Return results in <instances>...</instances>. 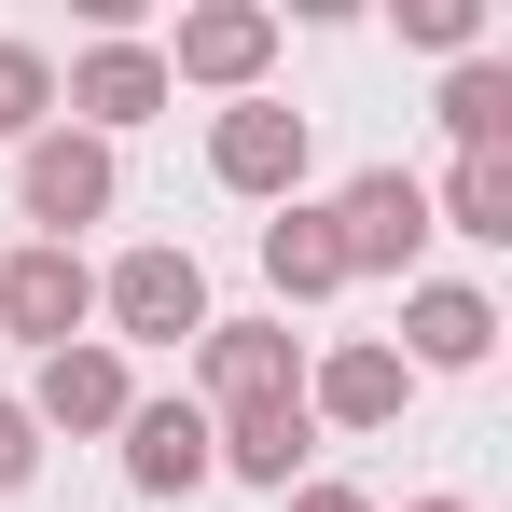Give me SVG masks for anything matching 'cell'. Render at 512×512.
<instances>
[{
  "instance_id": "6da1fadb",
  "label": "cell",
  "mask_w": 512,
  "mask_h": 512,
  "mask_svg": "<svg viewBox=\"0 0 512 512\" xmlns=\"http://www.w3.org/2000/svg\"><path fill=\"white\" fill-rule=\"evenodd\" d=\"M0 305H14V333H70V319H84V263L28 250L14 277H0Z\"/></svg>"
},
{
  "instance_id": "7a4b0ae2",
  "label": "cell",
  "mask_w": 512,
  "mask_h": 512,
  "mask_svg": "<svg viewBox=\"0 0 512 512\" xmlns=\"http://www.w3.org/2000/svg\"><path fill=\"white\" fill-rule=\"evenodd\" d=\"M346 222H360V236H346V263H402L416 250V180H360V194H346Z\"/></svg>"
},
{
  "instance_id": "3957f363",
  "label": "cell",
  "mask_w": 512,
  "mask_h": 512,
  "mask_svg": "<svg viewBox=\"0 0 512 512\" xmlns=\"http://www.w3.org/2000/svg\"><path fill=\"white\" fill-rule=\"evenodd\" d=\"M125 319H139V333H194V319H208V291H194V263L139 250V263H125Z\"/></svg>"
},
{
  "instance_id": "277c9868",
  "label": "cell",
  "mask_w": 512,
  "mask_h": 512,
  "mask_svg": "<svg viewBox=\"0 0 512 512\" xmlns=\"http://www.w3.org/2000/svg\"><path fill=\"white\" fill-rule=\"evenodd\" d=\"M291 167H305V125H291V111H236V125H222V180L263 194V180H291Z\"/></svg>"
},
{
  "instance_id": "5b68a950",
  "label": "cell",
  "mask_w": 512,
  "mask_h": 512,
  "mask_svg": "<svg viewBox=\"0 0 512 512\" xmlns=\"http://www.w3.org/2000/svg\"><path fill=\"white\" fill-rule=\"evenodd\" d=\"M97 194H111L97 153H70V139H56V153H28V208H42V222H84Z\"/></svg>"
},
{
  "instance_id": "8992f818",
  "label": "cell",
  "mask_w": 512,
  "mask_h": 512,
  "mask_svg": "<svg viewBox=\"0 0 512 512\" xmlns=\"http://www.w3.org/2000/svg\"><path fill=\"white\" fill-rule=\"evenodd\" d=\"M208 471V429L194 416H139V485H194Z\"/></svg>"
},
{
  "instance_id": "52a82bcc",
  "label": "cell",
  "mask_w": 512,
  "mask_h": 512,
  "mask_svg": "<svg viewBox=\"0 0 512 512\" xmlns=\"http://www.w3.org/2000/svg\"><path fill=\"white\" fill-rule=\"evenodd\" d=\"M416 346H429V360H485V305H471V291H429V305H416Z\"/></svg>"
},
{
  "instance_id": "ba28073f",
  "label": "cell",
  "mask_w": 512,
  "mask_h": 512,
  "mask_svg": "<svg viewBox=\"0 0 512 512\" xmlns=\"http://www.w3.org/2000/svg\"><path fill=\"white\" fill-rule=\"evenodd\" d=\"M153 97H167V84H153V56H97V70H84V111H111V125L153 111Z\"/></svg>"
},
{
  "instance_id": "9c48e42d",
  "label": "cell",
  "mask_w": 512,
  "mask_h": 512,
  "mask_svg": "<svg viewBox=\"0 0 512 512\" xmlns=\"http://www.w3.org/2000/svg\"><path fill=\"white\" fill-rule=\"evenodd\" d=\"M346 263V236H319V222H277V291H319Z\"/></svg>"
},
{
  "instance_id": "30bf717a",
  "label": "cell",
  "mask_w": 512,
  "mask_h": 512,
  "mask_svg": "<svg viewBox=\"0 0 512 512\" xmlns=\"http://www.w3.org/2000/svg\"><path fill=\"white\" fill-rule=\"evenodd\" d=\"M180 56H194V70H250V56H263V14H208Z\"/></svg>"
},
{
  "instance_id": "8fae6325",
  "label": "cell",
  "mask_w": 512,
  "mask_h": 512,
  "mask_svg": "<svg viewBox=\"0 0 512 512\" xmlns=\"http://www.w3.org/2000/svg\"><path fill=\"white\" fill-rule=\"evenodd\" d=\"M42 402H56V416H111L125 388H111V360H56V374H42Z\"/></svg>"
},
{
  "instance_id": "7c38bea8",
  "label": "cell",
  "mask_w": 512,
  "mask_h": 512,
  "mask_svg": "<svg viewBox=\"0 0 512 512\" xmlns=\"http://www.w3.org/2000/svg\"><path fill=\"white\" fill-rule=\"evenodd\" d=\"M457 222H471V236H512V180H499V153H471V180H457Z\"/></svg>"
},
{
  "instance_id": "4fadbf2b",
  "label": "cell",
  "mask_w": 512,
  "mask_h": 512,
  "mask_svg": "<svg viewBox=\"0 0 512 512\" xmlns=\"http://www.w3.org/2000/svg\"><path fill=\"white\" fill-rule=\"evenodd\" d=\"M333 402H346V416H388V402H402V374H388V360H346Z\"/></svg>"
},
{
  "instance_id": "5bb4252c",
  "label": "cell",
  "mask_w": 512,
  "mask_h": 512,
  "mask_svg": "<svg viewBox=\"0 0 512 512\" xmlns=\"http://www.w3.org/2000/svg\"><path fill=\"white\" fill-rule=\"evenodd\" d=\"M222 388H250V402H263V388H277V346H263V333H222Z\"/></svg>"
},
{
  "instance_id": "9a60e30c",
  "label": "cell",
  "mask_w": 512,
  "mask_h": 512,
  "mask_svg": "<svg viewBox=\"0 0 512 512\" xmlns=\"http://www.w3.org/2000/svg\"><path fill=\"white\" fill-rule=\"evenodd\" d=\"M291 443H305V429H291V416H277V402H263V416H250V443H236V457H250V471H291Z\"/></svg>"
},
{
  "instance_id": "2e32d148",
  "label": "cell",
  "mask_w": 512,
  "mask_h": 512,
  "mask_svg": "<svg viewBox=\"0 0 512 512\" xmlns=\"http://www.w3.org/2000/svg\"><path fill=\"white\" fill-rule=\"evenodd\" d=\"M28 111H42V70H28V56H0V125H28Z\"/></svg>"
},
{
  "instance_id": "e0dca14e",
  "label": "cell",
  "mask_w": 512,
  "mask_h": 512,
  "mask_svg": "<svg viewBox=\"0 0 512 512\" xmlns=\"http://www.w3.org/2000/svg\"><path fill=\"white\" fill-rule=\"evenodd\" d=\"M14 471H28V429H14V416H0V485H14Z\"/></svg>"
},
{
  "instance_id": "ac0fdd59",
  "label": "cell",
  "mask_w": 512,
  "mask_h": 512,
  "mask_svg": "<svg viewBox=\"0 0 512 512\" xmlns=\"http://www.w3.org/2000/svg\"><path fill=\"white\" fill-rule=\"evenodd\" d=\"M305 512H346V499H305Z\"/></svg>"
}]
</instances>
